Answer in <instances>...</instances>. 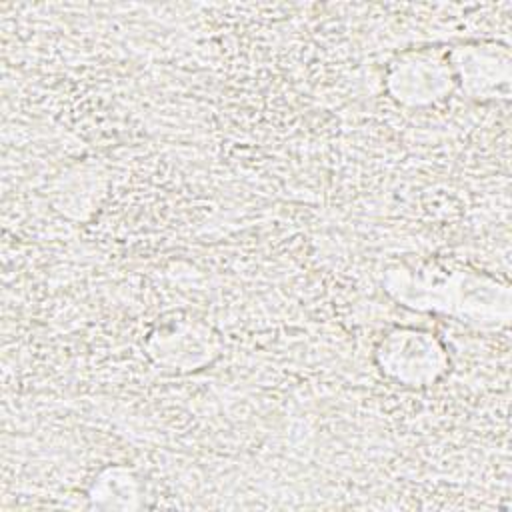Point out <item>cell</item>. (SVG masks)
<instances>
[{
	"label": "cell",
	"instance_id": "cell-6",
	"mask_svg": "<svg viewBox=\"0 0 512 512\" xmlns=\"http://www.w3.org/2000/svg\"><path fill=\"white\" fill-rule=\"evenodd\" d=\"M140 496V484L132 468L108 466L90 486V498L94 506L102 508H136Z\"/></svg>",
	"mask_w": 512,
	"mask_h": 512
},
{
	"label": "cell",
	"instance_id": "cell-5",
	"mask_svg": "<svg viewBox=\"0 0 512 512\" xmlns=\"http://www.w3.org/2000/svg\"><path fill=\"white\" fill-rule=\"evenodd\" d=\"M108 176L100 164H78L56 178L52 186L54 208L68 218H88L106 194Z\"/></svg>",
	"mask_w": 512,
	"mask_h": 512
},
{
	"label": "cell",
	"instance_id": "cell-2",
	"mask_svg": "<svg viewBox=\"0 0 512 512\" xmlns=\"http://www.w3.org/2000/svg\"><path fill=\"white\" fill-rule=\"evenodd\" d=\"M380 372L406 388H428L442 380L450 368L444 342L430 330L416 326H392L374 348Z\"/></svg>",
	"mask_w": 512,
	"mask_h": 512
},
{
	"label": "cell",
	"instance_id": "cell-4",
	"mask_svg": "<svg viewBox=\"0 0 512 512\" xmlns=\"http://www.w3.org/2000/svg\"><path fill=\"white\" fill-rule=\"evenodd\" d=\"M456 86L474 100L508 98L510 52L494 40H476L448 50Z\"/></svg>",
	"mask_w": 512,
	"mask_h": 512
},
{
	"label": "cell",
	"instance_id": "cell-3",
	"mask_svg": "<svg viewBox=\"0 0 512 512\" xmlns=\"http://www.w3.org/2000/svg\"><path fill=\"white\" fill-rule=\"evenodd\" d=\"M388 94L402 106L426 108L448 98L456 86L448 50L432 46L398 52L384 72Z\"/></svg>",
	"mask_w": 512,
	"mask_h": 512
},
{
	"label": "cell",
	"instance_id": "cell-1",
	"mask_svg": "<svg viewBox=\"0 0 512 512\" xmlns=\"http://www.w3.org/2000/svg\"><path fill=\"white\" fill-rule=\"evenodd\" d=\"M144 350L154 366L182 374L216 362L224 350V340L204 318L172 312L150 326L144 338Z\"/></svg>",
	"mask_w": 512,
	"mask_h": 512
}]
</instances>
